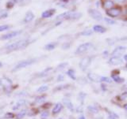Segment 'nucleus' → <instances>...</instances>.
Returning <instances> with one entry per match:
<instances>
[{"mask_svg": "<svg viewBox=\"0 0 127 119\" xmlns=\"http://www.w3.org/2000/svg\"><path fill=\"white\" fill-rule=\"evenodd\" d=\"M58 119H64V118H58Z\"/></svg>", "mask_w": 127, "mask_h": 119, "instance_id": "4d7b16f0", "label": "nucleus"}, {"mask_svg": "<svg viewBox=\"0 0 127 119\" xmlns=\"http://www.w3.org/2000/svg\"><path fill=\"white\" fill-rule=\"evenodd\" d=\"M56 10L55 9H50L44 11L41 14V17L42 18H48V17H51L52 16H53V14H55Z\"/></svg>", "mask_w": 127, "mask_h": 119, "instance_id": "4be33fe9", "label": "nucleus"}, {"mask_svg": "<svg viewBox=\"0 0 127 119\" xmlns=\"http://www.w3.org/2000/svg\"><path fill=\"white\" fill-rule=\"evenodd\" d=\"M71 43L70 42H65L61 45V48L63 50H67L71 47Z\"/></svg>", "mask_w": 127, "mask_h": 119, "instance_id": "4c0bfd02", "label": "nucleus"}, {"mask_svg": "<svg viewBox=\"0 0 127 119\" xmlns=\"http://www.w3.org/2000/svg\"><path fill=\"white\" fill-rule=\"evenodd\" d=\"M82 16L81 13L78 12H64V13L59 14L57 17V20L60 19H65V20H77L80 18Z\"/></svg>", "mask_w": 127, "mask_h": 119, "instance_id": "20e7f679", "label": "nucleus"}, {"mask_svg": "<svg viewBox=\"0 0 127 119\" xmlns=\"http://www.w3.org/2000/svg\"><path fill=\"white\" fill-rule=\"evenodd\" d=\"M57 46H58V43L57 42H51V43H47L46 45H45V47H44V49H45V51H53Z\"/></svg>", "mask_w": 127, "mask_h": 119, "instance_id": "412c9836", "label": "nucleus"}, {"mask_svg": "<svg viewBox=\"0 0 127 119\" xmlns=\"http://www.w3.org/2000/svg\"><path fill=\"white\" fill-rule=\"evenodd\" d=\"M34 19V14H33L32 11H28L26 16H25V18H24V22L26 23H30Z\"/></svg>", "mask_w": 127, "mask_h": 119, "instance_id": "b1692460", "label": "nucleus"}, {"mask_svg": "<svg viewBox=\"0 0 127 119\" xmlns=\"http://www.w3.org/2000/svg\"><path fill=\"white\" fill-rule=\"evenodd\" d=\"M28 105H30V102L27 100H26V99L22 98L16 102L14 105H13L12 110H13L14 111H18V110H20L22 108H26V106Z\"/></svg>", "mask_w": 127, "mask_h": 119, "instance_id": "423d86ee", "label": "nucleus"}, {"mask_svg": "<svg viewBox=\"0 0 127 119\" xmlns=\"http://www.w3.org/2000/svg\"><path fill=\"white\" fill-rule=\"evenodd\" d=\"M62 103H63L64 106H65V107L67 110H69L71 112H74L75 111L74 104L72 103V102H71L68 98H64V99Z\"/></svg>", "mask_w": 127, "mask_h": 119, "instance_id": "2eb2a0df", "label": "nucleus"}, {"mask_svg": "<svg viewBox=\"0 0 127 119\" xmlns=\"http://www.w3.org/2000/svg\"><path fill=\"white\" fill-rule=\"evenodd\" d=\"M92 33H93V30L92 29H87V30L83 31L82 33H79V35H84V36H89V35H92Z\"/></svg>", "mask_w": 127, "mask_h": 119, "instance_id": "f704fd0d", "label": "nucleus"}, {"mask_svg": "<svg viewBox=\"0 0 127 119\" xmlns=\"http://www.w3.org/2000/svg\"><path fill=\"white\" fill-rule=\"evenodd\" d=\"M100 82L110 84V83L112 82V79L110 77H100Z\"/></svg>", "mask_w": 127, "mask_h": 119, "instance_id": "e433bc0d", "label": "nucleus"}, {"mask_svg": "<svg viewBox=\"0 0 127 119\" xmlns=\"http://www.w3.org/2000/svg\"><path fill=\"white\" fill-rule=\"evenodd\" d=\"M87 110H89V112H91V114H98V108L96 107L95 106H87Z\"/></svg>", "mask_w": 127, "mask_h": 119, "instance_id": "7c9ffc66", "label": "nucleus"}, {"mask_svg": "<svg viewBox=\"0 0 127 119\" xmlns=\"http://www.w3.org/2000/svg\"><path fill=\"white\" fill-rule=\"evenodd\" d=\"M47 98H48V95L44 93V94H40L38 96H37L33 100V102L32 105L33 106H36L37 105L41 106L42 105L44 102H45L47 101Z\"/></svg>", "mask_w": 127, "mask_h": 119, "instance_id": "1a4fd4ad", "label": "nucleus"}, {"mask_svg": "<svg viewBox=\"0 0 127 119\" xmlns=\"http://www.w3.org/2000/svg\"><path fill=\"white\" fill-rule=\"evenodd\" d=\"M78 119H86V118H85V116H84V115H83V114H80Z\"/></svg>", "mask_w": 127, "mask_h": 119, "instance_id": "09e8293b", "label": "nucleus"}, {"mask_svg": "<svg viewBox=\"0 0 127 119\" xmlns=\"http://www.w3.org/2000/svg\"><path fill=\"white\" fill-rule=\"evenodd\" d=\"M64 80H65V75L63 73H59L57 76V78H56L57 82H63L64 81Z\"/></svg>", "mask_w": 127, "mask_h": 119, "instance_id": "c9c22d12", "label": "nucleus"}, {"mask_svg": "<svg viewBox=\"0 0 127 119\" xmlns=\"http://www.w3.org/2000/svg\"><path fill=\"white\" fill-rule=\"evenodd\" d=\"M103 7L107 10L111 9V8L114 7V2L111 1V0H106V1L103 2Z\"/></svg>", "mask_w": 127, "mask_h": 119, "instance_id": "c85d7f7f", "label": "nucleus"}, {"mask_svg": "<svg viewBox=\"0 0 127 119\" xmlns=\"http://www.w3.org/2000/svg\"><path fill=\"white\" fill-rule=\"evenodd\" d=\"M75 111H76L77 113H83V108H82V106H77L76 109H75Z\"/></svg>", "mask_w": 127, "mask_h": 119, "instance_id": "a18cd8bd", "label": "nucleus"}, {"mask_svg": "<svg viewBox=\"0 0 127 119\" xmlns=\"http://www.w3.org/2000/svg\"><path fill=\"white\" fill-rule=\"evenodd\" d=\"M14 5V2L12 1V0H10V1H8L6 2V8L7 9H11V8H13Z\"/></svg>", "mask_w": 127, "mask_h": 119, "instance_id": "37998d69", "label": "nucleus"}, {"mask_svg": "<svg viewBox=\"0 0 127 119\" xmlns=\"http://www.w3.org/2000/svg\"><path fill=\"white\" fill-rule=\"evenodd\" d=\"M104 21H105L107 24H108V25H115V24H116V22H115L114 21H113L112 19L108 18V17L104 18Z\"/></svg>", "mask_w": 127, "mask_h": 119, "instance_id": "79ce46f5", "label": "nucleus"}, {"mask_svg": "<svg viewBox=\"0 0 127 119\" xmlns=\"http://www.w3.org/2000/svg\"><path fill=\"white\" fill-rule=\"evenodd\" d=\"M123 62V60L121 58L118 57H112L109 59L108 63L111 66H118V65H121Z\"/></svg>", "mask_w": 127, "mask_h": 119, "instance_id": "6ab92c4d", "label": "nucleus"}, {"mask_svg": "<svg viewBox=\"0 0 127 119\" xmlns=\"http://www.w3.org/2000/svg\"><path fill=\"white\" fill-rule=\"evenodd\" d=\"M61 2H63V3H67V2H69V1L70 0H60Z\"/></svg>", "mask_w": 127, "mask_h": 119, "instance_id": "8fccbe9b", "label": "nucleus"}, {"mask_svg": "<svg viewBox=\"0 0 127 119\" xmlns=\"http://www.w3.org/2000/svg\"><path fill=\"white\" fill-rule=\"evenodd\" d=\"M111 77H112L113 81L114 82H116V83H122L123 81H124V79L118 76V75H116V74L112 75V76H111Z\"/></svg>", "mask_w": 127, "mask_h": 119, "instance_id": "2f4dec72", "label": "nucleus"}, {"mask_svg": "<svg viewBox=\"0 0 127 119\" xmlns=\"http://www.w3.org/2000/svg\"><path fill=\"white\" fill-rule=\"evenodd\" d=\"M0 2H1V0H0Z\"/></svg>", "mask_w": 127, "mask_h": 119, "instance_id": "13d9d810", "label": "nucleus"}, {"mask_svg": "<svg viewBox=\"0 0 127 119\" xmlns=\"http://www.w3.org/2000/svg\"><path fill=\"white\" fill-rule=\"evenodd\" d=\"M67 66H68V62H61V63H60L59 65H57V66L55 68L54 71L55 72H58V71L64 70V69H66Z\"/></svg>", "mask_w": 127, "mask_h": 119, "instance_id": "a878e982", "label": "nucleus"}, {"mask_svg": "<svg viewBox=\"0 0 127 119\" xmlns=\"http://www.w3.org/2000/svg\"><path fill=\"white\" fill-rule=\"evenodd\" d=\"M2 62H1V61H0V68H2Z\"/></svg>", "mask_w": 127, "mask_h": 119, "instance_id": "5fc2aeb1", "label": "nucleus"}, {"mask_svg": "<svg viewBox=\"0 0 127 119\" xmlns=\"http://www.w3.org/2000/svg\"><path fill=\"white\" fill-rule=\"evenodd\" d=\"M38 60H39L38 58H28V59H25V60L20 61L14 66V68L12 69L11 72L16 73V72H18V71L22 70V69H25L28 66H30L32 65L35 64V63H37Z\"/></svg>", "mask_w": 127, "mask_h": 119, "instance_id": "f03ea898", "label": "nucleus"}, {"mask_svg": "<svg viewBox=\"0 0 127 119\" xmlns=\"http://www.w3.org/2000/svg\"><path fill=\"white\" fill-rule=\"evenodd\" d=\"M91 60L92 58L90 56H86V57H83L80 61H79V67L82 71H86L87 69L88 68L89 66L91 65Z\"/></svg>", "mask_w": 127, "mask_h": 119, "instance_id": "0eeeda50", "label": "nucleus"}, {"mask_svg": "<svg viewBox=\"0 0 127 119\" xmlns=\"http://www.w3.org/2000/svg\"><path fill=\"white\" fill-rule=\"evenodd\" d=\"M34 40H31L30 39H20L17 42L10 43L6 46V50L8 53L12 52V51H19V50H23L26 48V47L31 44Z\"/></svg>", "mask_w": 127, "mask_h": 119, "instance_id": "f257e3e1", "label": "nucleus"}, {"mask_svg": "<svg viewBox=\"0 0 127 119\" xmlns=\"http://www.w3.org/2000/svg\"><path fill=\"white\" fill-rule=\"evenodd\" d=\"M121 14V9L117 7H113L106 11V14L110 17H116Z\"/></svg>", "mask_w": 127, "mask_h": 119, "instance_id": "4468645a", "label": "nucleus"}, {"mask_svg": "<svg viewBox=\"0 0 127 119\" xmlns=\"http://www.w3.org/2000/svg\"><path fill=\"white\" fill-rule=\"evenodd\" d=\"M22 33V30H18V31H12L10 33H7L6 34H4L0 36V39L1 40H8V39H11L16 36H18L20 34Z\"/></svg>", "mask_w": 127, "mask_h": 119, "instance_id": "9d476101", "label": "nucleus"}, {"mask_svg": "<svg viewBox=\"0 0 127 119\" xmlns=\"http://www.w3.org/2000/svg\"><path fill=\"white\" fill-rule=\"evenodd\" d=\"M41 112V109L40 107H36V106H33L30 109H28V113H27V116L29 117H34L36 115L40 114Z\"/></svg>", "mask_w": 127, "mask_h": 119, "instance_id": "f3484780", "label": "nucleus"}, {"mask_svg": "<svg viewBox=\"0 0 127 119\" xmlns=\"http://www.w3.org/2000/svg\"><path fill=\"white\" fill-rule=\"evenodd\" d=\"M88 14L94 20H95V21H100L103 18L102 14L98 10H95V9H89L88 10Z\"/></svg>", "mask_w": 127, "mask_h": 119, "instance_id": "f8f14e48", "label": "nucleus"}, {"mask_svg": "<svg viewBox=\"0 0 127 119\" xmlns=\"http://www.w3.org/2000/svg\"><path fill=\"white\" fill-rule=\"evenodd\" d=\"M14 3H20V2H22L23 0H12Z\"/></svg>", "mask_w": 127, "mask_h": 119, "instance_id": "de8ad7c7", "label": "nucleus"}, {"mask_svg": "<svg viewBox=\"0 0 127 119\" xmlns=\"http://www.w3.org/2000/svg\"><path fill=\"white\" fill-rule=\"evenodd\" d=\"M87 78L92 82H100V76L92 73H89L87 74Z\"/></svg>", "mask_w": 127, "mask_h": 119, "instance_id": "5701e85b", "label": "nucleus"}, {"mask_svg": "<svg viewBox=\"0 0 127 119\" xmlns=\"http://www.w3.org/2000/svg\"><path fill=\"white\" fill-rule=\"evenodd\" d=\"M50 110H41L40 112V118L41 119H48L50 115Z\"/></svg>", "mask_w": 127, "mask_h": 119, "instance_id": "cd10ccee", "label": "nucleus"}, {"mask_svg": "<svg viewBox=\"0 0 127 119\" xmlns=\"http://www.w3.org/2000/svg\"><path fill=\"white\" fill-rule=\"evenodd\" d=\"M124 108H125V110H126V111H127V103L124 105Z\"/></svg>", "mask_w": 127, "mask_h": 119, "instance_id": "603ef678", "label": "nucleus"}, {"mask_svg": "<svg viewBox=\"0 0 127 119\" xmlns=\"http://www.w3.org/2000/svg\"><path fill=\"white\" fill-rule=\"evenodd\" d=\"M64 105L62 102H56L55 104H53V108H52L51 110V114L53 116H57L58 114H60V113H61V111L64 109Z\"/></svg>", "mask_w": 127, "mask_h": 119, "instance_id": "9b49d317", "label": "nucleus"}, {"mask_svg": "<svg viewBox=\"0 0 127 119\" xmlns=\"http://www.w3.org/2000/svg\"><path fill=\"white\" fill-rule=\"evenodd\" d=\"M6 119H15V113L14 112H6L3 116Z\"/></svg>", "mask_w": 127, "mask_h": 119, "instance_id": "473e14b6", "label": "nucleus"}, {"mask_svg": "<svg viewBox=\"0 0 127 119\" xmlns=\"http://www.w3.org/2000/svg\"><path fill=\"white\" fill-rule=\"evenodd\" d=\"M126 68H127V63H126Z\"/></svg>", "mask_w": 127, "mask_h": 119, "instance_id": "6e6d98bb", "label": "nucleus"}, {"mask_svg": "<svg viewBox=\"0 0 127 119\" xmlns=\"http://www.w3.org/2000/svg\"><path fill=\"white\" fill-rule=\"evenodd\" d=\"M53 70H54V69L53 68V67H51V66L50 67H47V68H45L44 70H42V71H41V72L37 73V74H35V76L33 77L34 78H37V79L47 78Z\"/></svg>", "mask_w": 127, "mask_h": 119, "instance_id": "6e6552de", "label": "nucleus"}, {"mask_svg": "<svg viewBox=\"0 0 127 119\" xmlns=\"http://www.w3.org/2000/svg\"><path fill=\"white\" fill-rule=\"evenodd\" d=\"M86 96H87V94L84 92H79V101H81L82 103L83 102V101H84Z\"/></svg>", "mask_w": 127, "mask_h": 119, "instance_id": "58836bf2", "label": "nucleus"}, {"mask_svg": "<svg viewBox=\"0 0 127 119\" xmlns=\"http://www.w3.org/2000/svg\"><path fill=\"white\" fill-rule=\"evenodd\" d=\"M53 106V104L51 102L46 101L45 102H44L42 105L40 106V109H41V110H49Z\"/></svg>", "mask_w": 127, "mask_h": 119, "instance_id": "c756f323", "label": "nucleus"}, {"mask_svg": "<svg viewBox=\"0 0 127 119\" xmlns=\"http://www.w3.org/2000/svg\"><path fill=\"white\" fill-rule=\"evenodd\" d=\"M93 32H95V33H104L106 32V29L105 27H103L102 25H95L93 27Z\"/></svg>", "mask_w": 127, "mask_h": 119, "instance_id": "bb28decb", "label": "nucleus"}, {"mask_svg": "<svg viewBox=\"0 0 127 119\" xmlns=\"http://www.w3.org/2000/svg\"><path fill=\"white\" fill-rule=\"evenodd\" d=\"M118 116L117 115V114H112V113H110L109 117H108V119H118Z\"/></svg>", "mask_w": 127, "mask_h": 119, "instance_id": "c03bdc74", "label": "nucleus"}, {"mask_svg": "<svg viewBox=\"0 0 127 119\" xmlns=\"http://www.w3.org/2000/svg\"><path fill=\"white\" fill-rule=\"evenodd\" d=\"M28 108H22L15 113V119H23L27 116Z\"/></svg>", "mask_w": 127, "mask_h": 119, "instance_id": "dca6fc26", "label": "nucleus"}, {"mask_svg": "<svg viewBox=\"0 0 127 119\" xmlns=\"http://www.w3.org/2000/svg\"><path fill=\"white\" fill-rule=\"evenodd\" d=\"M66 75L72 81H76V75H75V71L73 69H68L66 71Z\"/></svg>", "mask_w": 127, "mask_h": 119, "instance_id": "393cba45", "label": "nucleus"}, {"mask_svg": "<svg viewBox=\"0 0 127 119\" xmlns=\"http://www.w3.org/2000/svg\"><path fill=\"white\" fill-rule=\"evenodd\" d=\"M49 90V86L47 85H43L39 86L38 88L36 90V92L38 93V94H44V93H46Z\"/></svg>", "mask_w": 127, "mask_h": 119, "instance_id": "aec40b11", "label": "nucleus"}, {"mask_svg": "<svg viewBox=\"0 0 127 119\" xmlns=\"http://www.w3.org/2000/svg\"><path fill=\"white\" fill-rule=\"evenodd\" d=\"M126 51V47L123 46H119L116 47L111 53V56L112 57H118L120 58L121 55H122L125 53V51Z\"/></svg>", "mask_w": 127, "mask_h": 119, "instance_id": "ddd939ff", "label": "nucleus"}, {"mask_svg": "<svg viewBox=\"0 0 127 119\" xmlns=\"http://www.w3.org/2000/svg\"><path fill=\"white\" fill-rule=\"evenodd\" d=\"M117 2H119V3H122V2H126V0H115Z\"/></svg>", "mask_w": 127, "mask_h": 119, "instance_id": "3c124183", "label": "nucleus"}, {"mask_svg": "<svg viewBox=\"0 0 127 119\" xmlns=\"http://www.w3.org/2000/svg\"><path fill=\"white\" fill-rule=\"evenodd\" d=\"M8 16V13L4 10H0V18H6Z\"/></svg>", "mask_w": 127, "mask_h": 119, "instance_id": "ea45409f", "label": "nucleus"}, {"mask_svg": "<svg viewBox=\"0 0 127 119\" xmlns=\"http://www.w3.org/2000/svg\"><path fill=\"white\" fill-rule=\"evenodd\" d=\"M9 29H10V26L9 25H0V33L1 32L6 31Z\"/></svg>", "mask_w": 127, "mask_h": 119, "instance_id": "a19ab883", "label": "nucleus"}, {"mask_svg": "<svg viewBox=\"0 0 127 119\" xmlns=\"http://www.w3.org/2000/svg\"><path fill=\"white\" fill-rule=\"evenodd\" d=\"M0 19H1V18H0Z\"/></svg>", "mask_w": 127, "mask_h": 119, "instance_id": "bf43d9fd", "label": "nucleus"}, {"mask_svg": "<svg viewBox=\"0 0 127 119\" xmlns=\"http://www.w3.org/2000/svg\"><path fill=\"white\" fill-rule=\"evenodd\" d=\"M71 85L70 84H61V85H59L57 86H56L55 88H53V92H62V91H64L67 90L70 88Z\"/></svg>", "mask_w": 127, "mask_h": 119, "instance_id": "a211bd4d", "label": "nucleus"}, {"mask_svg": "<svg viewBox=\"0 0 127 119\" xmlns=\"http://www.w3.org/2000/svg\"><path fill=\"white\" fill-rule=\"evenodd\" d=\"M93 48H94V45L91 43H83V44H80L77 47L75 54H83L87 53V51H91Z\"/></svg>", "mask_w": 127, "mask_h": 119, "instance_id": "39448f33", "label": "nucleus"}, {"mask_svg": "<svg viewBox=\"0 0 127 119\" xmlns=\"http://www.w3.org/2000/svg\"><path fill=\"white\" fill-rule=\"evenodd\" d=\"M0 87H2L3 91L6 93H10L14 89L13 81L6 76L0 77Z\"/></svg>", "mask_w": 127, "mask_h": 119, "instance_id": "7ed1b4c3", "label": "nucleus"}, {"mask_svg": "<svg viewBox=\"0 0 127 119\" xmlns=\"http://www.w3.org/2000/svg\"><path fill=\"white\" fill-rule=\"evenodd\" d=\"M124 59H125V60L127 62V54H126L125 56H124Z\"/></svg>", "mask_w": 127, "mask_h": 119, "instance_id": "864d4df0", "label": "nucleus"}, {"mask_svg": "<svg viewBox=\"0 0 127 119\" xmlns=\"http://www.w3.org/2000/svg\"><path fill=\"white\" fill-rule=\"evenodd\" d=\"M121 98L123 99V100H126V99H127V92L123 93L122 96H121Z\"/></svg>", "mask_w": 127, "mask_h": 119, "instance_id": "49530a36", "label": "nucleus"}, {"mask_svg": "<svg viewBox=\"0 0 127 119\" xmlns=\"http://www.w3.org/2000/svg\"><path fill=\"white\" fill-rule=\"evenodd\" d=\"M29 95H28V92H26V91H20V92H17L15 95V96L16 97H21V98H24V97H26V96H28Z\"/></svg>", "mask_w": 127, "mask_h": 119, "instance_id": "72a5a7b5", "label": "nucleus"}]
</instances>
